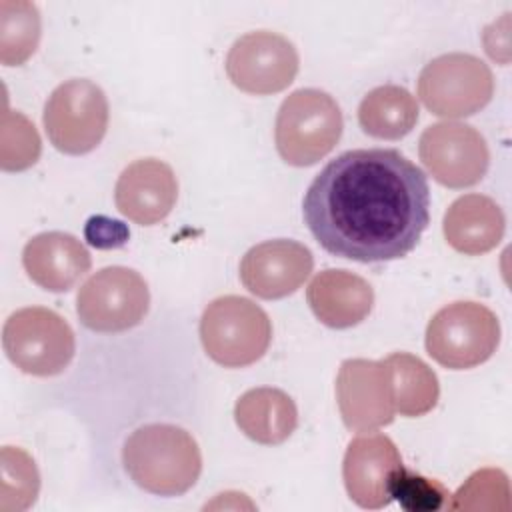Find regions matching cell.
<instances>
[{
  "instance_id": "1",
  "label": "cell",
  "mask_w": 512,
  "mask_h": 512,
  "mask_svg": "<svg viewBox=\"0 0 512 512\" xmlns=\"http://www.w3.org/2000/svg\"><path fill=\"white\" fill-rule=\"evenodd\" d=\"M304 222L340 258L388 262L412 252L430 222L426 174L398 150H350L312 180Z\"/></svg>"
},
{
  "instance_id": "2",
  "label": "cell",
  "mask_w": 512,
  "mask_h": 512,
  "mask_svg": "<svg viewBox=\"0 0 512 512\" xmlns=\"http://www.w3.org/2000/svg\"><path fill=\"white\" fill-rule=\"evenodd\" d=\"M122 462L140 488L158 496L188 492L202 472L198 442L174 424H146L134 430L124 444Z\"/></svg>"
},
{
  "instance_id": "3",
  "label": "cell",
  "mask_w": 512,
  "mask_h": 512,
  "mask_svg": "<svg viewBox=\"0 0 512 512\" xmlns=\"http://www.w3.org/2000/svg\"><path fill=\"white\" fill-rule=\"evenodd\" d=\"M342 112L336 100L316 88H300L280 104L274 128L278 154L292 166H310L338 144Z\"/></svg>"
},
{
  "instance_id": "4",
  "label": "cell",
  "mask_w": 512,
  "mask_h": 512,
  "mask_svg": "<svg viewBox=\"0 0 512 512\" xmlns=\"http://www.w3.org/2000/svg\"><path fill=\"white\" fill-rule=\"evenodd\" d=\"M206 354L226 368H242L264 356L272 340L268 314L244 296L212 300L200 318Z\"/></svg>"
},
{
  "instance_id": "5",
  "label": "cell",
  "mask_w": 512,
  "mask_h": 512,
  "mask_svg": "<svg viewBox=\"0 0 512 512\" xmlns=\"http://www.w3.org/2000/svg\"><path fill=\"white\" fill-rule=\"evenodd\" d=\"M500 322L480 302L460 300L440 308L426 328V350L444 368L466 370L486 362L498 348Z\"/></svg>"
},
{
  "instance_id": "6",
  "label": "cell",
  "mask_w": 512,
  "mask_h": 512,
  "mask_svg": "<svg viewBox=\"0 0 512 512\" xmlns=\"http://www.w3.org/2000/svg\"><path fill=\"white\" fill-rule=\"evenodd\" d=\"M2 346L10 362L32 376L60 374L72 360L76 340L70 324L50 308L30 306L8 316Z\"/></svg>"
},
{
  "instance_id": "7",
  "label": "cell",
  "mask_w": 512,
  "mask_h": 512,
  "mask_svg": "<svg viewBox=\"0 0 512 512\" xmlns=\"http://www.w3.org/2000/svg\"><path fill=\"white\" fill-rule=\"evenodd\" d=\"M492 94V70L472 54H442L430 60L418 76L422 104L442 118L472 116L492 100Z\"/></svg>"
},
{
  "instance_id": "8",
  "label": "cell",
  "mask_w": 512,
  "mask_h": 512,
  "mask_svg": "<svg viewBox=\"0 0 512 512\" xmlns=\"http://www.w3.org/2000/svg\"><path fill=\"white\" fill-rule=\"evenodd\" d=\"M42 120L56 150L72 156L86 154L94 150L106 134V94L90 80H66L50 94Z\"/></svg>"
},
{
  "instance_id": "9",
  "label": "cell",
  "mask_w": 512,
  "mask_h": 512,
  "mask_svg": "<svg viewBox=\"0 0 512 512\" xmlns=\"http://www.w3.org/2000/svg\"><path fill=\"white\" fill-rule=\"evenodd\" d=\"M150 306L146 280L132 268L108 266L92 274L78 290L76 312L94 332H124L138 326Z\"/></svg>"
},
{
  "instance_id": "10",
  "label": "cell",
  "mask_w": 512,
  "mask_h": 512,
  "mask_svg": "<svg viewBox=\"0 0 512 512\" xmlns=\"http://www.w3.org/2000/svg\"><path fill=\"white\" fill-rule=\"evenodd\" d=\"M294 44L268 30L240 36L226 56V74L242 92L266 96L288 88L298 72Z\"/></svg>"
},
{
  "instance_id": "11",
  "label": "cell",
  "mask_w": 512,
  "mask_h": 512,
  "mask_svg": "<svg viewBox=\"0 0 512 512\" xmlns=\"http://www.w3.org/2000/svg\"><path fill=\"white\" fill-rule=\"evenodd\" d=\"M418 154L434 180L448 188L474 186L490 164L484 136L470 124L450 120L436 122L422 132Z\"/></svg>"
},
{
  "instance_id": "12",
  "label": "cell",
  "mask_w": 512,
  "mask_h": 512,
  "mask_svg": "<svg viewBox=\"0 0 512 512\" xmlns=\"http://www.w3.org/2000/svg\"><path fill=\"white\" fill-rule=\"evenodd\" d=\"M336 398L346 428L354 432H374L388 426L396 414L384 360H344L336 378Z\"/></svg>"
},
{
  "instance_id": "13",
  "label": "cell",
  "mask_w": 512,
  "mask_h": 512,
  "mask_svg": "<svg viewBox=\"0 0 512 512\" xmlns=\"http://www.w3.org/2000/svg\"><path fill=\"white\" fill-rule=\"evenodd\" d=\"M396 444L384 434H362L354 438L344 454L342 478L348 496L368 510L384 508L392 502L390 484L402 468Z\"/></svg>"
},
{
  "instance_id": "14",
  "label": "cell",
  "mask_w": 512,
  "mask_h": 512,
  "mask_svg": "<svg viewBox=\"0 0 512 512\" xmlns=\"http://www.w3.org/2000/svg\"><path fill=\"white\" fill-rule=\"evenodd\" d=\"M312 252L294 240H268L252 246L240 262V280L248 292L264 300L296 292L310 276Z\"/></svg>"
},
{
  "instance_id": "15",
  "label": "cell",
  "mask_w": 512,
  "mask_h": 512,
  "mask_svg": "<svg viewBox=\"0 0 512 512\" xmlns=\"http://www.w3.org/2000/svg\"><path fill=\"white\" fill-rule=\"evenodd\" d=\"M178 198L174 170L158 158H142L122 170L114 188L116 208L132 222L152 226L164 220Z\"/></svg>"
},
{
  "instance_id": "16",
  "label": "cell",
  "mask_w": 512,
  "mask_h": 512,
  "mask_svg": "<svg viewBox=\"0 0 512 512\" xmlns=\"http://www.w3.org/2000/svg\"><path fill=\"white\" fill-rule=\"evenodd\" d=\"M22 264L32 282L50 292L70 290L88 270L86 246L66 232H42L30 238L22 250Z\"/></svg>"
},
{
  "instance_id": "17",
  "label": "cell",
  "mask_w": 512,
  "mask_h": 512,
  "mask_svg": "<svg viewBox=\"0 0 512 512\" xmlns=\"http://www.w3.org/2000/svg\"><path fill=\"white\" fill-rule=\"evenodd\" d=\"M306 298L322 324L330 328H350L370 314L374 290L358 274L328 268L312 278Z\"/></svg>"
},
{
  "instance_id": "18",
  "label": "cell",
  "mask_w": 512,
  "mask_h": 512,
  "mask_svg": "<svg viewBox=\"0 0 512 512\" xmlns=\"http://www.w3.org/2000/svg\"><path fill=\"white\" fill-rule=\"evenodd\" d=\"M502 208L484 194H464L456 198L444 214L446 242L468 256L496 248L504 236Z\"/></svg>"
},
{
  "instance_id": "19",
  "label": "cell",
  "mask_w": 512,
  "mask_h": 512,
  "mask_svg": "<svg viewBox=\"0 0 512 512\" xmlns=\"http://www.w3.org/2000/svg\"><path fill=\"white\" fill-rule=\"evenodd\" d=\"M238 428L258 444H280L296 430L298 410L294 400L278 388H252L234 406Z\"/></svg>"
},
{
  "instance_id": "20",
  "label": "cell",
  "mask_w": 512,
  "mask_h": 512,
  "mask_svg": "<svg viewBox=\"0 0 512 512\" xmlns=\"http://www.w3.org/2000/svg\"><path fill=\"white\" fill-rule=\"evenodd\" d=\"M360 128L380 140H400L418 122V102L402 86L384 84L370 90L358 106Z\"/></svg>"
},
{
  "instance_id": "21",
  "label": "cell",
  "mask_w": 512,
  "mask_h": 512,
  "mask_svg": "<svg viewBox=\"0 0 512 512\" xmlns=\"http://www.w3.org/2000/svg\"><path fill=\"white\" fill-rule=\"evenodd\" d=\"M390 372L394 408L402 416H422L430 412L440 396V386L434 370L418 356L394 352L384 358Z\"/></svg>"
},
{
  "instance_id": "22",
  "label": "cell",
  "mask_w": 512,
  "mask_h": 512,
  "mask_svg": "<svg viewBox=\"0 0 512 512\" xmlns=\"http://www.w3.org/2000/svg\"><path fill=\"white\" fill-rule=\"evenodd\" d=\"M40 40V16L34 4L0 2V60L4 66L24 64Z\"/></svg>"
},
{
  "instance_id": "23",
  "label": "cell",
  "mask_w": 512,
  "mask_h": 512,
  "mask_svg": "<svg viewBox=\"0 0 512 512\" xmlns=\"http://www.w3.org/2000/svg\"><path fill=\"white\" fill-rule=\"evenodd\" d=\"M0 510L20 512L34 504L40 490V474L34 460L14 446H4L0 452Z\"/></svg>"
},
{
  "instance_id": "24",
  "label": "cell",
  "mask_w": 512,
  "mask_h": 512,
  "mask_svg": "<svg viewBox=\"0 0 512 512\" xmlns=\"http://www.w3.org/2000/svg\"><path fill=\"white\" fill-rule=\"evenodd\" d=\"M448 510H510L508 476L498 468L474 472L446 504Z\"/></svg>"
},
{
  "instance_id": "25",
  "label": "cell",
  "mask_w": 512,
  "mask_h": 512,
  "mask_svg": "<svg viewBox=\"0 0 512 512\" xmlns=\"http://www.w3.org/2000/svg\"><path fill=\"white\" fill-rule=\"evenodd\" d=\"M40 156V136L34 124L20 112L4 110L2 114V140H0V166L2 170L18 172L30 168Z\"/></svg>"
},
{
  "instance_id": "26",
  "label": "cell",
  "mask_w": 512,
  "mask_h": 512,
  "mask_svg": "<svg viewBox=\"0 0 512 512\" xmlns=\"http://www.w3.org/2000/svg\"><path fill=\"white\" fill-rule=\"evenodd\" d=\"M390 496L408 512H434L448 504L450 492L438 480H430L402 466L392 478Z\"/></svg>"
},
{
  "instance_id": "27",
  "label": "cell",
  "mask_w": 512,
  "mask_h": 512,
  "mask_svg": "<svg viewBox=\"0 0 512 512\" xmlns=\"http://www.w3.org/2000/svg\"><path fill=\"white\" fill-rule=\"evenodd\" d=\"M86 236L92 246L110 248V246H122L128 238V230L118 220L98 216L88 222Z\"/></svg>"
}]
</instances>
